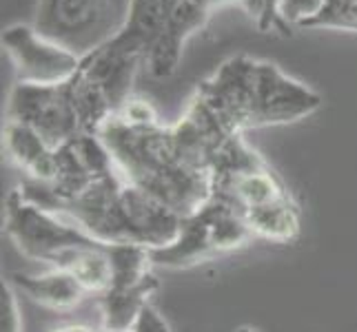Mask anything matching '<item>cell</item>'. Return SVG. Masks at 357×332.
Segmentation results:
<instances>
[{
	"mask_svg": "<svg viewBox=\"0 0 357 332\" xmlns=\"http://www.w3.org/2000/svg\"><path fill=\"white\" fill-rule=\"evenodd\" d=\"M7 120L33 129L54 149H60L82 135L80 116L69 89V80L60 84L16 82L9 93Z\"/></svg>",
	"mask_w": 357,
	"mask_h": 332,
	"instance_id": "cell-7",
	"label": "cell"
},
{
	"mask_svg": "<svg viewBox=\"0 0 357 332\" xmlns=\"http://www.w3.org/2000/svg\"><path fill=\"white\" fill-rule=\"evenodd\" d=\"M5 151L24 171V177L52 182L56 177V151L33 129L7 120L3 131Z\"/></svg>",
	"mask_w": 357,
	"mask_h": 332,
	"instance_id": "cell-11",
	"label": "cell"
},
{
	"mask_svg": "<svg viewBox=\"0 0 357 332\" xmlns=\"http://www.w3.org/2000/svg\"><path fill=\"white\" fill-rule=\"evenodd\" d=\"M178 5L180 0H129L127 16L112 40L146 63L153 47L165 35Z\"/></svg>",
	"mask_w": 357,
	"mask_h": 332,
	"instance_id": "cell-10",
	"label": "cell"
},
{
	"mask_svg": "<svg viewBox=\"0 0 357 332\" xmlns=\"http://www.w3.org/2000/svg\"><path fill=\"white\" fill-rule=\"evenodd\" d=\"M193 97L229 135L291 125L322 106L317 91L287 76L275 63L249 56L225 60L198 84Z\"/></svg>",
	"mask_w": 357,
	"mask_h": 332,
	"instance_id": "cell-2",
	"label": "cell"
},
{
	"mask_svg": "<svg viewBox=\"0 0 357 332\" xmlns=\"http://www.w3.org/2000/svg\"><path fill=\"white\" fill-rule=\"evenodd\" d=\"M0 42L14 63L16 82L24 84L67 82L82 63L76 54L40 35L33 24H11L0 35Z\"/></svg>",
	"mask_w": 357,
	"mask_h": 332,
	"instance_id": "cell-8",
	"label": "cell"
},
{
	"mask_svg": "<svg viewBox=\"0 0 357 332\" xmlns=\"http://www.w3.org/2000/svg\"><path fill=\"white\" fill-rule=\"evenodd\" d=\"M238 332H260V330H257V328H251V326H242Z\"/></svg>",
	"mask_w": 357,
	"mask_h": 332,
	"instance_id": "cell-22",
	"label": "cell"
},
{
	"mask_svg": "<svg viewBox=\"0 0 357 332\" xmlns=\"http://www.w3.org/2000/svg\"><path fill=\"white\" fill-rule=\"evenodd\" d=\"M56 332H91V330L80 328V326H71V328H63V330H56Z\"/></svg>",
	"mask_w": 357,
	"mask_h": 332,
	"instance_id": "cell-21",
	"label": "cell"
},
{
	"mask_svg": "<svg viewBox=\"0 0 357 332\" xmlns=\"http://www.w3.org/2000/svg\"><path fill=\"white\" fill-rule=\"evenodd\" d=\"M0 332H20V310L16 290L3 281V299H0Z\"/></svg>",
	"mask_w": 357,
	"mask_h": 332,
	"instance_id": "cell-18",
	"label": "cell"
},
{
	"mask_svg": "<svg viewBox=\"0 0 357 332\" xmlns=\"http://www.w3.org/2000/svg\"><path fill=\"white\" fill-rule=\"evenodd\" d=\"M311 29L357 31V0H326V9Z\"/></svg>",
	"mask_w": 357,
	"mask_h": 332,
	"instance_id": "cell-17",
	"label": "cell"
},
{
	"mask_svg": "<svg viewBox=\"0 0 357 332\" xmlns=\"http://www.w3.org/2000/svg\"><path fill=\"white\" fill-rule=\"evenodd\" d=\"M160 288L155 275L131 288H109L100 294L102 332H129L140 310L149 303L151 294Z\"/></svg>",
	"mask_w": 357,
	"mask_h": 332,
	"instance_id": "cell-14",
	"label": "cell"
},
{
	"mask_svg": "<svg viewBox=\"0 0 357 332\" xmlns=\"http://www.w3.org/2000/svg\"><path fill=\"white\" fill-rule=\"evenodd\" d=\"M33 27L78 58H87L120 29L112 0H38Z\"/></svg>",
	"mask_w": 357,
	"mask_h": 332,
	"instance_id": "cell-5",
	"label": "cell"
},
{
	"mask_svg": "<svg viewBox=\"0 0 357 332\" xmlns=\"http://www.w3.org/2000/svg\"><path fill=\"white\" fill-rule=\"evenodd\" d=\"M280 5V0H262V11L257 16L255 24L257 29L262 33H271V31H278V24H275V9Z\"/></svg>",
	"mask_w": 357,
	"mask_h": 332,
	"instance_id": "cell-20",
	"label": "cell"
},
{
	"mask_svg": "<svg viewBox=\"0 0 357 332\" xmlns=\"http://www.w3.org/2000/svg\"><path fill=\"white\" fill-rule=\"evenodd\" d=\"M9 284L16 290L36 303L45 306L52 310H71L76 306L82 303V299L87 297L84 290L76 279H73L65 270H49L45 275H22L14 273L9 279Z\"/></svg>",
	"mask_w": 357,
	"mask_h": 332,
	"instance_id": "cell-12",
	"label": "cell"
},
{
	"mask_svg": "<svg viewBox=\"0 0 357 332\" xmlns=\"http://www.w3.org/2000/svg\"><path fill=\"white\" fill-rule=\"evenodd\" d=\"M98 135L107 144L118 173L127 184L162 202L182 219L211 200L213 157L231 135L211 113L191 100L176 125H127L109 118Z\"/></svg>",
	"mask_w": 357,
	"mask_h": 332,
	"instance_id": "cell-1",
	"label": "cell"
},
{
	"mask_svg": "<svg viewBox=\"0 0 357 332\" xmlns=\"http://www.w3.org/2000/svg\"><path fill=\"white\" fill-rule=\"evenodd\" d=\"M246 226L253 232V237L278 242V244H289L298 239L300 228H302V217H300V206L295 200L284 198L278 202H271L266 206L253 208V211L244 213Z\"/></svg>",
	"mask_w": 357,
	"mask_h": 332,
	"instance_id": "cell-15",
	"label": "cell"
},
{
	"mask_svg": "<svg viewBox=\"0 0 357 332\" xmlns=\"http://www.w3.org/2000/svg\"><path fill=\"white\" fill-rule=\"evenodd\" d=\"M5 211L7 235L16 244V248L29 260H38L54 266L63 253L78 248V246L98 244V239L87 235L76 224L29 204L18 189L9 193Z\"/></svg>",
	"mask_w": 357,
	"mask_h": 332,
	"instance_id": "cell-6",
	"label": "cell"
},
{
	"mask_svg": "<svg viewBox=\"0 0 357 332\" xmlns=\"http://www.w3.org/2000/svg\"><path fill=\"white\" fill-rule=\"evenodd\" d=\"M326 9V0H280L275 9V24L282 35L311 29L313 22Z\"/></svg>",
	"mask_w": 357,
	"mask_h": 332,
	"instance_id": "cell-16",
	"label": "cell"
},
{
	"mask_svg": "<svg viewBox=\"0 0 357 332\" xmlns=\"http://www.w3.org/2000/svg\"><path fill=\"white\" fill-rule=\"evenodd\" d=\"M251 239L253 232L246 226L244 215L222 200L211 198L198 213L182 219L174 244L149 253L153 266L187 268L215 255L238 251Z\"/></svg>",
	"mask_w": 357,
	"mask_h": 332,
	"instance_id": "cell-4",
	"label": "cell"
},
{
	"mask_svg": "<svg viewBox=\"0 0 357 332\" xmlns=\"http://www.w3.org/2000/svg\"><path fill=\"white\" fill-rule=\"evenodd\" d=\"M225 5H240L253 20H257L262 11V0H180L165 35L153 47V52L144 63V69L149 71V76L158 80L174 76L180 65L184 45L189 42L191 35L206 27L213 9Z\"/></svg>",
	"mask_w": 357,
	"mask_h": 332,
	"instance_id": "cell-9",
	"label": "cell"
},
{
	"mask_svg": "<svg viewBox=\"0 0 357 332\" xmlns=\"http://www.w3.org/2000/svg\"><path fill=\"white\" fill-rule=\"evenodd\" d=\"M107 246L109 244L98 242V244L71 248L58 257L54 268L69 273L87 292L102 294L112 288V279H114Z\"/></svg>",
	"mask_w": 357,
	"mask_h": 332,
	"instance_id": "cell-13",
	"label": "cell"
},
{
	"mask_svg": "<svg viewBox=\"0 0 357 332\" xmlns=\"http://www.w3.org/2000/svg\"><path fill=\"white\" fill-rule=\"evenodd\" d=\"M129 332H131V330H129Z\"/></svg>",
	"mask_w": 357,
	"mask_h": 332,
	"instance_id": "cell-23",
	"label": "cell"
},
{
	"mask_svg": "<svg viewBox=\"0 0 357 332\" xmlns=\"http://www.w3.org/2000/svg\"><path fill=\"white\" fill-rule=\"evenodd\" d=\"M131 332H171V328L165 322V317L160 315L151 303H146L140 310L138 319H135Z\"/></svg>",
	"mask_w": 357,
	"mask_h": 332,
	"instance_id": "cell-19",
	"label": "cell"
},
{
	"mask_svg": "<svg viewBox=\"0 0 357 332\" xmlns=\"http://www.w3.org/2000/svg\"><path fill=\"white\" fill-rule=\"evenodd\" d=\"M56 215L102 244H133L149 251L174 244L182 224L180 215L127 184L118 171L96 180Z\"/></svg>",
	"mask_w": 357,
	"mask_h": 332,
	"instance_id": "cell-3",
	"label": "cell"
}]
</instances>
